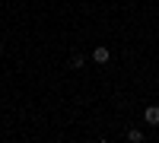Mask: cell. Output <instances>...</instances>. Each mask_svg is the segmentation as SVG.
<instances>
[{
    "mask_svg": "<svg viewBox=\"0 0 159 143\" xmlns=\"http://www.w3.org/2000/svg\"><path fill=\"white\" fill-rule=\"evenodd\" d=\"M127 140H130V143H140L143 134H140V131H127Z\"/></svg>",
    "mask_w": 159,
    "mask_h": 143,
    "instance_id": "cell-4",
    "label": "cell"
},
{
    "mask_svg": "<svg viewBox=\"0 0 159 143\" xmlns=\"http://www.w3.org/2000/svg\"><path fill=\"white\" fill-rule=\"evenodd\" d=\"M0 51H3V42H0Z\"/></svg>",
    "mask_w": 159,
    "mask_h": 143,
    "instance_id": "cell-5",
    "label": "cell"
},
{
    "mask_svg": "<svg viewBox=\"0 0 159 143\" xmlns=\"http://www.w3.org/2000/svg\"><path fill=\"white\" fill-rule=\"evenodd\" d=\"M83 64H86V57H83V54H80V51H76V54L70 57V67H73V70H80V67H83Z\"/></svg>",
    "mask_w": 159,
    "mask_h": 143,
    "instance_id": "cell-3",
    "label": "cell"
},
{
    "mask_svg": "<svg viewBox=\"0 0 159 143\" xmlns=\"http://www.w3.org/2000/svg\"><path fill=\"white\" fill-rule=\"evenodd\" d=\"M143 121H147V124H153V127H156V124H159V105H150L147 111H143Z\"/></svg>",
    "mask_w": 159,
    "mask_h": 143,
    "instance_id": "cell-2",
    "label": "cell"
},
{
    "mask_svg": "<svg viewBox=\"0 0 159 143\" xmlns=\"http://www.w3.org/2000/svg\"><path fill=\"white\" fill-rule=\"evenodd\" d=\"M92 60H96V64H102V67H105V64H108V60H111V51H108V48H105V45H99L96 51H92Z\"/></svg>",
    "mask_w": 159,
    "mask_h": 143,
    "instance_id": "cell-1",
    "label": "cell"
}]
</instances>
